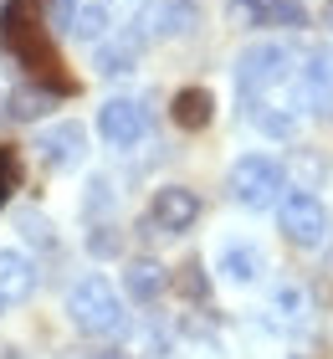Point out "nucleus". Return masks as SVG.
<instances>
[{"mask_svg":"<svg viewBox=\"0 0 333 359\" xmlns=\"http://www.w3.org/2000/svg\"><path fill=\"white\" fill-rule=\"evenodd\" d=\"M272 308H277L282 318H303L308 313V292L297 287V283H277L272 287Z\"/></svg>","mask_w":333,"mask_h":359,"instance_id":"nucleus-19","label":"nucleus"},{"mask_svg":"<svg viewBox=\"0 0 333 359\" xmlns=\"http://www.w3.org/2000/svg\"><path fill=\"white\" fill-rule=\"evenodd\" d=\"M123 287H128V298L133 303H154L159 292H164V267L159 262H128V272H123Z\"/></svg>","mask_w":333,"mask_h":359,"instance_id":"nucleus-16","label":"nucleus"},{"mask_svg":"<svg viewBox=\"0 0 333 359\" xmlns=\"http://www.w3.org/2000/svg\"><path fill=\"white\" fill-rule=\"evenodd\" d=\"M67 318L77 323L88 339H113L128 329V313H123V298L108 277H82L67 298Z\"/></svg>","mask_w":333,"mask_h":359,"instance_id":"nucleus-2","label":"nucleus"},{"mask_svg":"<svg viewBox=\"0 0 333 359\" xmlns=\"http://www.w3.org/2000/svg\"><path fill=\"white\" fill-rule=\"evenodd\" d=\"M303 97L318 113H333V52H308V67H303Z\"/></svg>","mask_w":333,"mask_h":359,"instance_id":"nucleus-12","label":"nucleus"},{"mask_svg":"<svg viewBox=\"0 0 333 359\" xmlns=\"http://www.w3.org/2000/svg\"><path fill=\"white\" fill-rule=\"evenodd\" d=\"M77 6L82 0H46V26H72V15H77Z\"/></svg>","mask_w":333,"mask_h":359,"instance_id":"nucleus-24","label":"nucleus"},{"mask_svg":"<svg viewBox=\"0 0 333 359\" xmlns=\"http://www.w3.org/2000/svg\"><path fill=\"white\" fill-rule=\"evenodd\" d=\"M11 185H15V159L0 149V205H6V195H11Z\"/></svg>","mask_w":333,"mask_h":359,"instance_id":"nucleus-25","label":"nucleus"},{"mask_svg":"<svg viewBox=\"0 0 333 359\" xmlns=\"http://www.w3.org/2000/svg\"><path fill=\"white\" fill-rule=\"evenodd\" d=\"M200 221V195L185 190V185H164L154 190V201H149V226L164 236H179V231H190V226Z\"/></svg>","mask_w":333,"mask_h":359,"instance_id":"nucleus-6","label":"nucleus"},{"mask_svg":"<svg viewBox=\"0 0 333 359\" xmlns=\"http://www.w3.org/2000/svg\"><path fill=\"white\" fill-rule=\"evenodd\" d=\"M170 113H175V123H179V128H190V134H195V128H205V123L215 118V97H210L205 88H179Z\"/></svg>","mask_w":333,"mask_h":359,"instance_id":"nucleus-14","label":"nucleus"},{"mask_svg":"<svg viewBox=\"0 0 333 359\" xmlns=\"http://www.w3.org/2000/svg\"><path fill=\"white\" fill-rule=\"evenodd\" d=\"M139 57H144V31L139 26H113L108 36L97 41V52H93V62H97V72H103V77L133 72V67H139Z\"/></svg>","mask_w":333,"mask_h":359,"instance_id":"nucleus-9","label":"nucleus"},{"mask_svg":"<svg viewBox=\"0 0 333 359\" xmlns=\"http://www.w3.org/2000/svg\"><path fill=\"white\" fill-rule=\"evenodd\" d=\"M36 149H41L46 170H72L77 159L88 154V128H82L77 118H57V123H46L36 134Z\"/></svg>","mask_w":333,"mask_h":359,"instance_id":"nucleus-7","label":"nucleus"},{"mask_svg":"<svg viewBox=\"0 0 333 359\" xmlns=\"http://www.w3.org/2000/svg\"><path fill=\"white\" fill-rule=\"evenodd\" d=\"M67 359H123L118 349H77V354H67Z\"/></svg>","mask_w":333,"mask_h":359,"instance_id":"nucleus-26","label":"nucleus"},{"mask_svg":"<svg viewBox=\"0 0 333 359\" xmlns=\"http://www.w3.org/2000/svg\"><path fill=\"white\" fill-rule=\"evenodd\" d=\"M252 123L261 128V134H272V139H292L297 134V113H282V108H257Z\"/></svg>","mask_w":333,"mask_h":359,"instance_id":"nucleus-18","label":"nucleus"},{"mask_svg":"<svg viewBox=\"0 0 333 359\" xmlns=\"http://www.w3.org/2000/svg\"><path fill=\"white\" fill-rule=\"evenodd\" d=\"M215 272H221L226 283L246 287V283H257L266 272V257H261V247H252V241H226V247L215 252Z\"/></svg>","mask_w":333,"mask_h":359,"instance_id":"nucleus-11","label":"nucleus"},{"mask_svg":"<svg viewBox=\"0 0 333 359\" xmlns=\"http://www.w3.org/2000/svg\"><path fill=\"white\" fill-rule=\"evenodd\" d=\"M231 201L246 205V210H266L282 201V190H287V170L277 165L272 154H241L236 165H231Z\"/></svg>","mask_w":333,"mask_h":359,"instance_id":"nucleus-3","label":"nucleus"},{"mask_svg":"<svg viewBox=\"0 0 333 359\" xmlns=\"http://www.w3.org/2000/svg\"><path fill=\"white\" fill-rule=\"evenodd\" d=\"M179 292H185L190 303H205L210 298V283H205V267H200V262L179 267Z\"/></svg>","mask_w":333,"mask_h":359,"instance_id":"nucleus-21","label":"nucleus"},{"mask_svg":"<svg viewBox=\"0 0 333 359\" xmlns=\"http://www.w3.org/2000/svg\"><path fill=\"white\" fill-rule=\"evenodd\" d=\"M277 226H282V236H287L292 247H323L328 210H323V201L313 190H287L277 201Z\"/></svg>","mask_w":333,"mask_h":359,"instance_id":"nucleus-5","label":"nucleus"},{"mask_svg":"<svg viewBox=\"0 0 333 359\" xmlns=\"http://www.w3.org/2000/svg\"><path fill=\"white\" fill-rule=\"evenodd\" d=\"M323 26L333 31V0H328V6H323Z\"/></svg>","mask_w":333,"mask_h":359,"instance_id":"nucleus-27","label":"nucleus"},{"mask_svg":"<svg viewBox=\"0 0 333 359\" xmlns=\"http://www.w3.org/2000/svg\"><path fill=\"white\" fill-rule=\"evenodd\" d=\"M144 128H149V113L133 103V97H108V103L97 108V134H103V144H113V149L139 144Z\"/></svg>","mask_w":333,"mask_h":359,"instance_id":"nucleus-8","label":"nucleus"},{"mask_svg":"<svg viewBox=\"0 0 333 359\" xmlns=\"http://www.w3.org/2000/svg\"><path fill=\"white\" fill-rule=\"evenodd\" d=\"M46 93H52V88H41V93H36V88H26V93L15 88V93H11V108H6V113H11V118H36V113H41L46 103H52Z\"/></svg>","mask_w":333,"mask_h":359,"instance_id":"nucleus-20","label":"nucleus"},{"mask_svg":"<svg viewBox=\"0 0 333 359\" xmlns=\"http://www.w3.org/2000/svg\"><path fill=\"white\" fill-rule=\"evenodd\" d=\"M88 252L93 257H118V231H113V226H97L88 236Z\"/></svg>","mask_w":333,"mask_h":359,"instance_id":"nucleus-23","label":"nucleus"},{"mask_svg":"<svg viewBox=\"0 0 333 359\" xmlns=\"http://www.w3.org/2000/svg\"><path fill=\"white\" fill-rule=\"evenodd\" d=\"M195 26H200V6L195 0H159V11H154V31L159 36H190Z\"/></svg>","mask_w":333,"mask_h":359,"instance_id":"nucleus-15","label":"nucleus"},{"mask_svg":"<svg viewBox=\"0 0 333 359\" xmlns=\"http://www.w3.org/2000/svg\"><path fill=\"white\" fill-rule=\"evenodd\" d=\"M0 41H6V52L21 62L41 88H72L67 72H62L57 46H52V26H46L41 0H11L6 15H0Z\"/></svg>","mask_w":333,"mask_h":359,"instance_id":"nucleus-1","label":"nucleus"},{"mask_svg":"<svg viewBox=\"0 0 333 359\" xmlns=\"http://www.w3.org/2000/svg\"><path fill=\"white\" fill-rule=\"evenodd\" d=\"M15 231H26L31 247H52V226H46V221L36 216V210H26V216L15 221Z\"/></svg>","mask_w":333,"mask_h":359,"instance_id":"nucleus-22","label":"nucleus"},{"mask_svg":"<svg viewBox=\"0 0 333 359\" xmlns=\"http://www.w3.org/2000/svg\"><path fill=\"white\" fill-rule=\"evenodd\" d=\"M292 77V46L282 41H252L236 57V93L241 97H266Z\"/></svg>","mask_w":333,"mask_h":359,"instance_id":"nucleus-4","label":"nucleus"},{"mask_svg":"<svg viewBox=\"0 0 333 359\" xmlns=\"http://www.w3.org/2000/svg\"><path fill=\"white\" fill-rule=\"evenodd\" d=\"M246 11L257 26H308V11L297 0H252Z\"/></svg>","mask_w":333,"mask_h":359,"instance_id":"nucleus-17","label":"nucleus"},{"mask_svg":"<svg viewBox=\"0 0 333 359\" xmlns=\"http://www.w3.org/2000/svg\"><path fill=\"white\" fill-rule=\"evenodd\" d=\"M67 31H72L77 41L97 46V41H103L108 31H113V0H82V6H77V15H72V26H67Z\"/></svg>","mask_w":333,"mask_h":359,"instance_id":"nucleus-13","label":"nucleus"},{"mask_svg":"<svg viewBox=\"0 0 333 359\" xmlns=\"http://www.w3.org/2000/svg\"><path fill=\"white\" fill-rule=\"evenodd\" d=\"M36 292V267L26 252H0V313H11L15 303H26Z\"/></svg>","mask_w":333,"mask_h":359,"instance_id":"nucleus-10","label":"nucleus"}]
</instances>
